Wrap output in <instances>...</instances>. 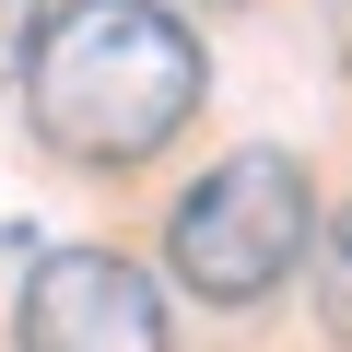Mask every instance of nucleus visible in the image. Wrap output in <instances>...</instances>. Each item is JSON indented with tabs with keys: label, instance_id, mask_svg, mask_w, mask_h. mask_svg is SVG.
Listing matches in <instances>:
<instances>
[{
	"label": "nucleus",
	"instance_id": "obj_1",
	"mask_svg": "<svg viewBox=\"0 0 352 352\" xmlns=\"http://www.w3.org/2000/svg\"><path fill=\"white\" fill-rule=\"evenodd\" d=\"M200 94H212V59L164 0H59L36 24V59H24L36 141L59 164H94V176L153 164L200 118Z\"/></svg>",
	"mask_w": 352,
	"mask_h": 352
},
{
	"label": "nucleus",
	"instance_id": "obj_4",
	"mask_svg": "<svg viewBox=\"0 0 352 352\" xmlns=\"http://www.w3.org/2000/svg\"><path fill=\"white\" fill-rule=\"evenodd\" d=\"M317 317H329V340L352 352V200L317 223Z\"/></svg>",
	"mask_w": 352,
	"mask_h": 352
},
{
	"label": "nucleus",
	"instance_id": "obj_6",
	"mask_svg": "<svg viewBox=\"0 0 352 352\" xmlns=\"http://www.w3.org/2000/svg\"><path fill=\"white\" fill-rule=\"evenodd\" d=\"M329 24H340V59H352V0H329Z\"/></svg>",
	"mask_w": 352,
	"mask_h": 352
},
{
	"label": "nucleus",
	"instance_id": "obj_3",
	"mask_svg": "<svg viewBox=\"0 0 352 352\" xmlns=\"http://www.w3.org/2000/svg\"><path fill=\"white\" fill-rule=\"evenodd\" d=\"M12 352H164V294L118 247H47L12 294Z\"/></svg>",
	"mask_w": 352,
	"mask_h": 352
},
{
	"label": "nucleus",
	"instance_id": "obj_5",
	"mask_svg": "<svg viewBox=\"0 0 352 352\" xmlns=\"http://www.w3.org/2000/svg\"><path fill=\"white\" fill-rule=\"evenodd\" d=\"M36 24H47V0H0V82H24V59H36Z\"/></svg>",
	"mask_w": 352,
	"mask_h": 352
},
{
	"label": "nucleus",
	"instance_id": "obj_2",
	"mask_svg": "<svg viewBox=\"0 0 352 352\" xmlns=\"http://www.w3.org/2000/svg\"><path fill=\"white\" fill-rule=\"evenodd\" d=\"M305 247H317V188H305V164L270 153V141L223 153L200 188L164 212V270L200 305H270Z\"/></svg>",
	"mask_w": 352,
	"mask_h": 352
}]
</instances>
